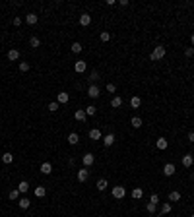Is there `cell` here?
Listing matches in <instances>:
<instances>
[{"instance_id":"6da1fadb","label":"cell","mask_w":194,"mask_h":217,"mask_svg":"<svg viewBox=\"0 0 194 217\" xmlns=\"http://www.w3.org/2000/svg\"><path fill=\"white\" fill-rule=\"evenodd\" d=\"M165 52H167V51H165V47H161V45H159V47H155V49H153V52L150 54V60H151V62H157V60H161V58L165 56Z\"/></svg>"},{"instance_id":"7a4b0ae2","label":"cell","mask_w":194,"mask_h":217,"mask_svg":"<svg viewBox=\"0 0 194 217\" xmlns=\"http://www.w3.org/2000/svg\"><path fill=\"white\" fill-rule=\"evenodd\" d=\"M124 196H126V190H124V186H113V198L122 200Z\"/></svg>"},{"instance_id":"3957f363","label":"cell","mask_w":194,"mask_h":217,"mask_svg":"<svg viewBox=\"0 0 194 217\" xmlns=\"http://www.w3.org/2000/svg\"><path fill=\"white\" fill-rule=\"evenodd\" d=\"M76 177H78V180H80V182H86L87 178H90V171H87V169L83 167V169H80V171H78Z\"/></svg>"},{"instance_id":"277c9868","label":"cell","mask_w":194,"mask_h":217,"mask_svg":"<svg viewBox=\"0 0 194 217\" xmlns=\"http://www.w3.org/2000/svg\"><path fill=\"white\" fill-rule=\"evenodd\" d=\"M82 163H83V167H90L95 163V157H93V153H86V155L82 157Z\"/></svg>"},{"instance_id":"5b68a950","label":"cell","mask_w":194,"mask_h":217,"mask_svg":"<svg viewBox=\"0 0 194 217\" xmlns=\"http://www.w3.org/2000/svg\"><path fill=\"white\" fill-rule=\"evenodd\" d=\"M175 171H177V169H175V165H173V163H167V165L163 167V174H165V177H173V174H175Z\"/></svg>"},{"instance_id":"8992f818","label":"cell","mask_w":194,"mask_h":217,"mask_svg":"<svg viewBox=\"0 0 194 217\" xmlns=\"http://www.w3.org/2000/svg\"><path fill=\"white\" fill-rule=\"evenodd\" d=\"M87 95H90L91 99H97L99 95H101V91H99L97 86H90V89H87Z\"/></svg>"},{"instance_id":"52a82bcc","label":"cell","mask_w":194,"mask_h":217,"mask_svg":"<svg viewBox=\"0 0 194 217\" xmlns=\"http://www.w3.org/2000/svg\"><path fill=\"white\" fill-rule=\"evenodd\" d=\"M90 23H91V16L90 14H82L80 16V25H82V27H87Z\"/></svg>"},{"instance_id":"ba28073f","label":"cell","mask_w":194,"mask_h":217,"mask_svg":"<svg viewBox=\"0 0 194 217\" xmlns=\"http://www.w3.org/2000/svg\"><path fill=\"white\" fill-rule=\"evenodd\" d=\"M74 118H76V120H80V122H86V118H87L86 110H83V109H78L76 113H74Z\"/></svg>"},{"instance_id":"9c48e42d","label":"cell","mask_w":194,"mask_h":217,"mask_svg":"<svg viewBox=\"0 0 194 217\" xmlns=\"http://www.w3.org/2000/svg\"><path fill=\"white\" fill-rule=\"evenodd\" d=\"M86 68H87V64H86L83 60H78L76 64H74V70H76L78 74H83V72H86Z\"/></svg>"},{"instance_id":"30bf717a","label":"cell","mask_w":194,"mask_h":217,"mask_svg":"<svg viewBox=\"0 0 194 217\" xmlns=\"http://www.w3.org/2000/svg\"><path fill=\"white\" fill-rule=\"evenodd\" d=\"M68 99H70V95H68V93H64V91H60L58 95H56V103H62V105H64V103H68Z\"/></svg>"},{"instance_id":"8fae6325","label":"cell","mask_w":194,"mask_h":217,"mask_svg":"<svg viewBox=\"0 0 194 217\" xmlns=\"http://www.w3.org/2000/svg\"><path fill=\"white\" fill-rule=\"evenodd\" d=\"M192 163H194V157H192V155H182V167L190 169Z\"/></svg>"},{"instance_id":"7c38bea8","label":"cell","mask_w":194,"mask_h":217,"mask_svg":"<svg viewBox=\"0 0 194 217\" xmlns=\"http://www.w3.org/2000/svg\"><path fill=\"white\" fill-rule=\"evenodd\" d=\"M66 140H68V144H70V145H76L78 142H80V136H78L76 132H72V134H68Z\"/></svg>"},{"instance_id":"4fadbf2b","label":"cell","mask_w":194,"mask_h":217,"mask_svg":"<svg viewBox=\"0 0 194 217\" xmlns=\"http://www.w3.org/2000/svg\"><path fill=\"white\" fill-rule=\"evenodd\" d=\"M113 144H115V136H113V134H107V136L103 138V145H105V147H111Z\"/></svg>"},{"instance_id":"5bb4252c","label":"cell","mask_w":194,"mask_h":217,"mask_svg":"<svg viewBox=\"0 0 194 217\" xmlns=\"http://www.w3.org/2000/svg\"><path fill=\"white\" fill-rule=\"evenodd\" d=\"M8 60H12V62L19 60V51H18V49H12V51L8 52Z\"/></svg>"},{"instance_id":"9a60e30c","label":"cell","mask_w":194,"mask_h":217,"mask_svg":"<svg viewBox=\"0 0 194 217\" xmlns=\"http://www.w3.org/2000/svg\"><path fill=\"white\" fill-rule=\"evenodd\" d=\"M37 19H39L37 14H27V16H25V22H27L29 25H35V23H37Z\"/></svg>"},{"instance_id":"2e32d148","label":"cell","mask_w":194,"mask_h":217,"mask_svg":"<svg viewBox=\"0 0 194 217\" xmlns=\"http://www.w3.org/2000/svg\"><path fill=\"white\" fill-rule=\"evenodd\" d=\"M41 173H43V174H51L52 173V165H51L49 161H45L43 165H41Z\"/></svg>"},{"instance_id":"e0dca14e","label":"cell","mask_w":194,"mask_h":217,"mask_svg":"<svg viewBox=\"0 0 194 217\" xmlns=\"http://www.w3.org/2000/svg\"><path fill=\"white\" fill-rule=\"evenodd\" d=\"M90 138H91V140H101V130H99V128H91L90 130Z\"/></svg>"},{"instance_id":"ac0fdd59","label":"cell","mask_w":194,"mask_h":217,"mask_svg":"<svg viewBox=\"0 0 194 217\" xmlns=\"http://www.w3.org/2000/svg\"><path fill=\"white\" fill-rule=\"evenodd\" d=\"M155 145H157V149H161V151H163V149H167V145H169V144H167V140H165V138H159V140L155 142Z\"/></svg>"},{"instance_id":"d6986e66","label":"cell","mask_w":194,"mask_h":217,"mask_svg":"<svg viewBox=\"0 0 194 217\" xmlns=\"http://www.w3.org/2000/svg\"><path fill=\"white\" fill-rule=\"evenodd\" d=\"M120 105H122V99H120L118 95H115V97L111 99V107H113V109H118Z\"/></svg>"},{"instance_id":"ffe728a7","label":"cell","mask_w":194,"mask_h":217,"mask_svg":"<svg viewBox=\"0 0 194 217\" xmlns=\"http://www.w3.org/2000/svg\"><path fill=\"white\" fill-rule=\"evenodd\" d=\"M18 204H19V208H22V209H27L29 205H31V200H29V198H19Z\"/></svg>"},{"instance_id":"44dd1931","label":"cell","mask_w":194,"mask_h":217,"mask_svg":"<svg viewBox=\"0 0 194 217\" xmlns=\"http://www.w3.org/2000/svg\"><path fill=\"white\" fill-rule=\"evenodd\" d=\"M140 105H142V99H140V97H132V99H130V107H132V109H140Z\"/></svg>"},{"instance_id":"7402d4cb","label":"cell","mask_w":194,"mask_h":217,"mask_svg":"<svg viewBox=\"0 0 194 217\" xmlns=\"http://www.w3.org/2000/svg\"><path fill=\"white\" fill-rule=\"evenodd\" d=\"M179 200H181V192H177V190L169 192V202H179Z\"/></svg>"},{"instance_id":"603a6c76","label":"cell","mask_w":194,"mask_h":217,"mask_svg":"<svg viewBox=\"0 0 194 217\" xmlns=\"http://www.w3.org/2000/svg\"><path fill=\"white\" fill-rule=\"evenodd\" d=\"M18 190H19L22 194H25V192L29 190V182H27V180H22V182H19V186H18Z\"/></svg>"},{"instance_id":"cb8c5ba5","label":"cell","mask_w":194,"mask_h":217,"mask_svg":"<svg viewBox=\"0 0 194 217\" xmlns=\"http://www.w3.org/2000/svg\"><path fill=\"white\" fill-rule=\"evenodd\" d=\"M87 80H90V83H91V86H95V82L99 80V74H97V70H93V72L90 74V78H87Z\"/></svg>"},{"instance_id":"d4e9b609","label":"cell","mask_w":194,"mask_h":217,"mask_svg":"<svg viewBox=\"0 0 194 217\" xmlns=\"http://www.w3.org/2000/svg\"><path fill=\"white\" fill-rule=\"evenodd\" d=\"M95 186H97V190H99V192H103V190H105V188H107V180H105V178H99V180H97V184H95Z\"/></svg>"},{"instance_id":"484cf974","label":"cell","mask_w":194,"mask_h":217,"mask_svg":"<svg viewBox=\"0 0 194 217\" xmlns=\"http://www.w3.org/2000/svg\"><path fill=\"white\" fill-rule=\"evenodd\" d=\"M142 196H144V190H142V188H134V190H132V198H134V200H140Z\"/></svg>"},{"instance_id":"4316f807","label":"cell","mask_w":194,"mask_h":217,"mask_svg":"<svg viewBox=\"0 0 194 217\" xmlns=\"http://www.w3.org/2000/svg\"><path fill=\"white\" fill-rule=\"evenodd\" d=\"M130 124H132V128H140V126H142V118H140V116H134V118L130 120Z\"/></svg>"},{"instance_id":"83f0119b","label":"cell","mask_w":194,"mask_h":217,"mask_svg":"<svg viewBox=\"0 0 194 217\" xmlns=\"http://www.w3.org/2000/svg\"><path fill=\"white\" fill-rule=\"evenodd\" d=\"M12 161H14V155H12V153H4V155H2V163H6V165H10Z\"/></svg>"},{"instance_id":"f1b7e54d","label":"cell","mask_w":194,"mask_h":217,"mask_svg":"<svg viewBox=\"0 0 194 217\" xmlns=\"http://www.w3.org/2000/svg\"><path fill=\"white\" fill-rule=\"evenodd\" d=\"M167 213H171V204L169 202H165L161 205V215H167Z\"/></svg>"},{"instance_id":"f546056e","label":"cell","mask_w":194,"mask_h":217,"mask_svg":"<svg viewBox=\"0 0 194 217\" xmlns=\"http://www.w3.org/2000/svg\"><path fill=\"white\" fill-rule=\"evenodd\" d=\"M45 194H47V190H45V186H37V188H35V196H37V198H43Z\"/></svg>"},{"instance_id":"4dcf8cb0","label":"cell","mask_w":194,"mask_h":217,"mask_svg":"<svg viewBox=\"0 0 194 217\" xmlns=\"http://www.w3.org/2000/svg\"><path fill=\"white\" fill-rule=\"evenodd\" d=\"M99 39H101L103 43H107V41H111V33H109V31H101V35H99Z\"/></svg>"},{"instance_id":"1f68e13d","label":"cell","mask_w":194,"mask_h":217,"mask_svg":"<svg viewBox=\"0 0 194 217\" xmlns=\"http://www.w3.org/2000/svg\"><path fill=\"white\" fill-rule=\"evenodd\" d=\"M82 49H83L82 43H78V41H76V43H72V52H76V54H78V52H82Z\"/></svg>"},{"instance_id":"d6a6232c","label":"cell","mask_w":194,"mask_h":217,"mask_svg":"<svg viewBox=\"0 0 194 217\" xmlns=\"http://www.w3.org/2000/svg\"><path fill=\"white\" fill-rule=\"evenodd\" d=\"M29 45H31V47H33V49H37V47L41 45V41H39V37H31V39H29Z\"/></svg>"},{"instance_id":"836d02e7","label":"cell","mask_w":194,"mask_h":217,"mask_svg":"<svg viewBox=\"0 0 194 217\" xmlns=\"http://www.w3.org/2000/svg\"><path fill=\"white\" fill-rule=\"evenodd\" d=\"M146 209H148V213H155L157 205H155V204H151V202H148V204H146Z\"/></svg>"},{"instance_id":"e575fe53","label":"cell","mask_w":194,"mask_h":217,"mask_svg":"<svg viewBox=\"0 0 194 217\" xmlns=\"http://www.w3.org/2000/svg\"><path fill=\"white\" fill-rule=\"evenodd\" d=\"M95 113H97V109L93 107V105H90V107H86V114H87V116H93Z\"/></svg>"},{"instance_id":"d590c367","label":"cell","mask_w":194,"mask_h":217,"mask_svg":"<svg viewBox=\"0 0 194 217\" xmlns=\"http://www.w3.org/2000/svg\"><path fill=\"white\" fill-rule=\"evenodd\" d=\"M8 198H10V200H18V198H19V190H12V192L8 194Z\"/></svg>"},{"instance_id":"8d00e7d4","label":"cell","mask_w":194,"mask_h":217,"mask_svg":"<svg viewBox=\"0 0 194 217\" xmlns=\"http://www.w3.org/2000/svg\"><path fill=\"white\" fill-rule=\"evenodd\" d=\"M19 72H29V64H27V62H19Z\"/></svg>"},{"instance_id":"74e56055","label":"cell","mask_w":194,"mask_h":217,"mask_svg":"<svg viewBox=\"0 0 194 217\" xmlns=\"http://www.w3.org/2000/svg\"><path fill=\"white\" fill-rule=\"evenodd\" d=\"M49 110H51V113H55V110H58V103H56V101L49 103Z\"/></svg>"},{"instance_id":"f35d334b","label":"cell","mask_w":194,"mask_h":217,"mask_svg":"<svg viewBox=\"0 0 194 217\" xmlns=\"http://www.w3.org/2000/svg\"><path fill=\"white\" fill-rule=\"evenodd\" d=\"M192 54H194V47H186V49H185V56L190 58Z\"/></svg>"},{"instance_id":"ab89813d","label":"cell","mask_w":194,"mask_h":217,"mask_svg":"<svg viewBox=\"0 0 194 217\" xmlns=\"http://www.w3.org/2000/svg\"><path fill=\"white\" fill-rule=\"evenodd\" d=\"M150 202L157 205V204H159V196H157V194H151V196H150Z\"/></svg>"},{"instance_id":"60d3db41","label":"cell","mask_w":194,"mask_h":217,"mask_svg":"<svg viewBox=\"0 0 194 217\" xmlns=\"http://www.w3.org/2000/svg\"><path fill=\"white\" fill-rule=\"evenodd\" d=\"M107 91L109 93H115V91H117V86H115V83H107Z\"/></svg>"},{"instance_id":"b9f144b4","label":"cell","mask_w":194,"mask_h":217,"mask_svg":"<svg viewBox=\"0 0 194 217\" xmlns=\"http://www.w3.org/2000/svg\"><path fill=\"white\" fill-rule=\"evenodd\" d=\"M14 25H16V27H19V25H22V18H14Z\"/></svg>"},{"instance_id":"7bdbcfd3","label":"cell","mask_w":194,"mask_h":217,"mask_svg":"<svg viewBox=\"0 0 194 217\" xmlns=\"http://www.w3.org/2000/svg\"><path fill=\"white\" fill-rule=\"evenodd\" d=\"M188 142L194 144V132H188Z\"/></svg>"},{"instance_id":"ee69618b","label":"cell","mask_w":194,"mask_h":217,"mask_svg":"<svg viewBox=\"0 0 194 217\" xmlns=\"http://www.w3.org/2000/svg\"><path fill=\"white\" fill-rule=\"evenodd\" d=\"M190 43H192V47H194V33L190 35Z\"/></svg>"},{"instance_id":"f6af8a7d","label":"cell","mask_w":194,"mask_h":217,"mask_svg":"<svg viewBox=\"0 0 194 217\" xmlns=\"http://www.w3.org/2000/svg\"><path fill=\"white\" fill-rule=\"evenodd\" d=\"M192 182H194V173H192Z\"/></svg>"},{"instance_id":"bcb514c9","label":"cell","mask_w":194,"mask_h":217,"mask_svg":"<svg viewBox=\"0 0 194 217\" xmlns=\"http://www.w3.org/2000/svg\"><path fill=\"white\" fill-rule=\"evenodd\" d=\"M190 217H194V213H192V215H190Z\"/></svg>"},{"instance_id":"7dc6e473","label":"cell","mask_w":194,"mask_h":217,"mask_svg":"<svg viewBox=\"0 0 194 217\" xmlns=\"http://www.w3.org/2000/svg\"><path fill=\"white\" fill-rule=\"evenodd\" d=\"M151 217H155V215H151Z\"/></svg>"}]
</instances>
